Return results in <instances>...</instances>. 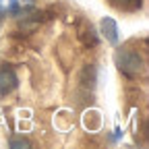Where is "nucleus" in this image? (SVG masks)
Here are the masks:
<instances>
[{"label": "nucleus", "mask_w": 149, "mask_h": 149, "mask_svg": "<svg viewBox=\"0 0 149 149\" xmlns=\"http://www.w3.org/2000/svg\"><path fill=\"white\" fill-rule=\"evenodd\" d=\"M114 62H116L118 70L124 74V77H128V79L139 77V72L143 70V58H141L137 52L128 50V48L118 50V52L114 54Z\"/></svg>", "instance_id": "1"}, {"label": "nucleus", "mask_w": 149, "mask_h": 149, "mask_svg": "<svg viewBox=\"0 0 149 149\" xmlns=\"http://www.w3.org/2000/svg\"><path fill=\"white\" fill-rule=\"evenodd\" d=\"M19 85V77L17 72L10 68V66H2L0 68V95H8V93Z\"/></svg>", "instance_id": "2"}, {"label": "nucleus", "mask_w": 149, "mask_h": 149, "mask_svg": "<svg viewBox=\"0 0 149 149\" xmlns=\"http://www.w3.org/2000/svg\"><path fill=\"white\" fill-rule=\"evenodd\" d=\"M100 27H102L104 37H106L110 44H118V23L114 21V19H112V17H104L102 23H100Z\"/></svg>", "instance_id": "3"}, {"label": "nucleus", "mask_w": 149, "mask_h": 149, "mask_svg": "<svg viewBox=\"0 0 149 149\" xmlns=\"http://www.w3.org/2000/svg\"><path fill=\"white\" fill-rule=\"evenodd\" d=\"M79 81H81V85H83V87L93 89V85H95V81H97V70H95V66H93V64H87V66L81 70Z\"/></svg>", "instance_id": "4"}, {"label": "nucleus", "mask_w": 149, "mask_h": 149, "mask_svg": "<svg viewBox=\"0 0 149 149\" xmlns=\"http://www.w3.org/2000/svg\"><path fill=\"white\" fill-rule=\"evenodd\" d=\"M81 37H83V42H85L87 46H95V44H97V37H95V31L91 29V25H89V29H85V31L81 33Z\"/></svg>", "instance_id": "5"}, {"label": "nucleus", "mask_w": 149, "mask_h": 149, "mask_svg": "<svg viewBox=\"0 0 149 149\" xmlns=\"http://www.w3.org/2000/svg\"><path fill=\"white\" fill-rule=\"evenodd\" d=\"M13 149H19V147H31V143L27 141V139H10V143H8Z\"/></svg>", "instance_id": "6"}, {"label": "nucleus", "mask_w": 149, "mask_h": 149, "mask_svg": "<svg viewBox=\"0 0 149 149\" xmlns=\"http://www.w3.org/2000/svg\"><path fill=\"white\" fill-rule=\"evenodd\" d=\"M2 15H4V10H0V21H2Z\"/></svg>", "instance_id": "7"}, {"label": "nucleus", "mask_w": 149, "mask_h": 149, "mask_svg": "<svg viewBox=\"0 0 149 149\" xmlns=\"http://www.w3.org/2000/svg\"><path fill=\"white\" fill-rule=\"evenodd\" d=\"M25 2H33V0H25Z\"/></svg>", "instance_id": "8"}]
</instances>
